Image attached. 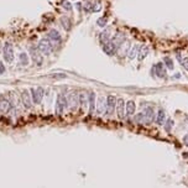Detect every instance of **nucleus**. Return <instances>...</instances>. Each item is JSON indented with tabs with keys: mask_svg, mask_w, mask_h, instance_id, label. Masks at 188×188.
Masks as SVG:
<instances>
[{
	"mask_svg": "<svg viewBox=\"0 0 188 188\" xmlns=\"http://www.w3.org/2000/svg\"><path fill=\"white\" fill-rule=\"evenodd\" d=\"M37 49L41 52L42 56H50L52 53V51H53V46H52V43L50 42L49 38H42V40L38 42Z\"/></svg>",
	"mask_w": 188,
	"mask_h": 188,
	"instance_id": "f257e3e1",
	"label": "nucleus"
},
{
	"mask_svg": "<svg viewBox=\"0 0 188 188\" xmlns=\"http://www.w3.org/2000/svg\"><path fill=\"white\" fill-rule=\"evenodd\" d=\"M68 108L67 104V97H64L63 94H58L57 99H56V114L61 116L64 113V109Z\"/></svg>",
	"mask_w": 188,
	"mask_h": 188,
	"instance_id": "f03ea898",
	"label": "nucleus"
},
{
	"mask_svg": "<svg viewBox=\"0 0 188 188\" xmlns=\"http://www.w3.org/2000/svg\"><path fill=\"white\" fill-rule=\"evenodd\" d=\"M3 56H4V59L5 62L8 63H11L14 61V47L10 42H5V45L3 47Z\"/></svg>",
	"mask_w": 188,
	"mask_h": 188,
	"instance_id": "7ed1b4c3",
	"label": "nucleus"
},
{
	"mask_svg": "<svg viewBox=\"0 0 188 188\" xmlns=\"http://www.w3.org/2000/svg\"><path fill=\"white\" fill-rule=\"evenodd\" d=\"M30 94H31L33 104H41L42 99H43V94H45V90H43V88H41V87L31 88L30 89Z\"/></svg>",
	"mask_w": 188,
	"mask_h": 188,
	"instance_id": "20e7f679",
	"label": "nucleus"
},
{
	"mask_svg": "<svg viewBox=\"0 0 188 188\" xmlns=\"http://www.w3.org/2000/svg\"><path fill=\"white\" fill-rule=\"evenodd\" d=\"M67 104H68V108L71 109L72 111H76L78 107H79V100H78V95L76 93H69L67 95Z\"/></svg>",
	"mask_w": 188,
	"mask_h": 188,
	"instance_id": "39448f33",
	"label": "nucleus"
},
{
	"mask_svg": "<svg viewBox=\"0 0 188 188\" xmlns=\"http://www.w3.org/2000/svg\"><path fill=\"white\" fill-rule=\"evenodd\" d=\"M30 56H31L32 61L35 62V64L41 66L43 63V56L41 55V52L38 51L37 47H30Z\"/></svg>",
	"mask_w": 188,
	"mask_h": 188,
	"instance_id": "423d86ee",
	"label": "nucleus"
},
{
	"mask_svg": "<svg viewBox=\"0 0 188 188\" xmlns=\"http://www.w3.org/2000/svg\"><path fill=\"white\" fill-rule=\"evenodd\" d=\"M21 102H23V105L25 109H27V110H30V109L32 108V98H31V94H30V90L25 89L23 90V93H21Z\"/></svg>",
	"mask_w": 188,
	"mask_h": 188,
	"instance_id": "0eeeda50",
	"label": "nucleus"
},
{
	"mask_svg": "<svg viewBox=\"0 0 188 188\" xmlns=\"http://www.w3.org/2000/svg\"><path fill=\"white\" fill-rule=\"evenodd\" d=\"M47 38L50 40V42L52 43V46H53V49H55V46H58L59 43H61V35H59V32L57 31V30H55V29H52V30H50V32H49V35H47Z\"/></svg>",
	"mask_w": 188,
	"mask_h": 188,
	"instance_id": "6e6552de",
	"label": "nucleus"
},
{
	"mask_svg": "<svg viewBox=\"0 0 188 188\" xmlns=\"http://www.w3.org/2000/svg\"><path fill=\"white\" fill-rule=\"evenodd\" d=\"M116 98H115V95H108L107 97V114L108 115H111V114H114V110H115V108H116Z\"/></svg>",
	"mask_w": 188,
	"mask_h": 188,
	"instance_id": "1a4fd4ad",
	"label": "nucleus"
},
{
	"mask_svg": "<svg viewBox=\"0 0 188 188\" xmlns=\"http://www.w3.org/2000/svg\"><path fill=\"white\" fill-rule=\"evenodd\" d=\"M103 51H104V53H105V55H108V56H113V55H115V53H116V51H118V46H116L115 43L110 40L109 42H107V43H104V45H103Z\"/></svg>",
	"mask_w": 188,
	"mask_h": 188,
	"instance_id": "9d476101",
	"label": "nucleus"
},
{
	"mask_svg": "<svg viewBox=\"0 0 188 188\" xmlns=\"http://www.w3.org/2000/svg\"><path fill=\"white\" fill-rule=\"evenodd\" d=\"M11 109V104L9 102V99L5 98L4 95H0V113L1 114H6L10 111Z\"/></svg>",
	"mask_w": 188,
	"mask_h": 188,
	"instance_id": "9b49d317",
	"label": "nucleus"
},
{
	"mask_svg": "<svg viewBox=\"0 0 188 188\" xmlns=\"http://www.w3.org/2000/svg\"><path fill=\"white\" fill-rule=\"evenodd\" d=\"M116 113H118V118H119L120 120L124 119L125 116V102L123 98H119L116 100Z\"/></svg>",
	"mask_w": 188,
	"mask_h": 188,
	"instance_id": "f8f14e48",
	"label": "nucleus"
},
{
	"mask_svg": "<svg viewBox=\"0 0 188 188\" xmlns=\"http://www.w3.org/2000/svg\"><path fill=\"white\" fill-rule=\"evenodd\" d=\"M95 93L94 92H90L88 94V107H89V115H93L95 111V105H97V102H95Z\"/></svg>",
	"mask_w": 188,
	"mask_h": 188,
	"instance_id": "ddd939ff",
	"label": "nucleus"
},
{
	"mask_svg": "<svg viewBox=\"0 0 188 188\" xmlns=\"http://www.w3.org/2000/svg\"><path fill=\"white\" fill-rule=\"evenodd\" d=\"M95 110H97V113H98L99 115L103 114L104 111H107V100H104L103 97H100L98 99L97 105H95Z\"/></svg>",
	"mask_w": 188,
	"mask_h": 188,
	"instance_id": "4468645a",
	"label": "nucleus"
},
{
	"mask_svg": "<svg viewBox=\"0 0 188 188\" xmlns=\"http://www.w3.org/2000/svg\"><path fill=\"white\" fill-rule=\"evenodd\" d=\"M78 100H79L81 109L84 110V109L88 107V94H87L85 92H81V93L78 94Z\"/></svg>",
	"mask_w": 188,
	"mask_h": 188,
	"instance_id": "2eb2a0df",
	"label": "nucleus"
},
{
	"mask_svg": "<svg viewBox=\"0 0 188 188\" xmlns=\"http://www.w3.org/2000/svg\"><path fill=\"white\" fill-rule=\"evenodd\" d=\"M129 49H130V42L129 41H124L119 47H118V51L116 52H118V55H119L120 57H124V56L128 55Z\"/></svg>",
	"mask_w": 188,
	"mask_h": 188,
	"instance_id": "dca6fc26",
	"label": "nucleus"
},
{
	"mask_svg": "<svg viewBox=\"0 0 188 188\" xmlns=\"http://www.w3.org/2000/svg\"><path fill=\"white\" fill-rule=\"evenodd\" d=\"M135 109H136V107H135V102H133V100H129L128 103L125 104V111H126V115H134L135 114Z\"/></svg>",
	"mask_w": 188,
	"mask_h": 188,
	"instance_id": "f3484780",
	"label": "nucleus"
},
{
	"mask_svg": "<svg viewBox=\"0 0 188 188\" xmlns=\"http://www.w3.org/2000/svg\"><path fill=\"white\" fill-rule=\"evenodd\" d=\"M144 115L146 116V119L148 120V123L154 121V119H155V111H154V108H151V107L145 108V109H144Z\"/></svg>",
	"mask_w": 188,
	"mask_h": 188,
	"instance_id": "a211bd4d",
	"label": "nucleus"
},
{
	"mask_svg": "<svg viewBox=\"0 0 188 188\" xmlns=\"http://www.w3.org/2000/svg\"><path fill=\"white\" fill-rule=\"evenodd\" d=\"M152 72H156L157 73V76L159 77H165L166 76V71H165V68H163V64L162 63H157L154 66V68H152Z\"/></svg>",
	"mask_w": 188,
	"mask_h": 188,
	"instance_id": "6ab92c4d",
	"label": "nucleus"
},
{
	"mask_svg": "<svg viewBox=\"0 0 188 188\" xmlns=\"http://www.w3.org/2000/svg\"><path fill=\"white\" fill-rule=\"evenodd\" d=\"M111 41L115 43V45L119 47L121 43H123L125 41V36H124V33H121V32H116V35H114V37L111 38Z\"/></svg>",
	"mask_w": 188,
	"mask_h": 188,
	"instance_id": "aec40b11",
	"label": "nucleus"
},
{
	"mask_svg": "<svg viewBox=\"0 0 188 188\" xmlns=\"http://www.w3.org/2000/svg\"><path fill=\"white\" fill-rule=\"evenodd\" d=\"M61 24H62V27L66 30V31H69L72 27V23H71V20L68 19L67 16H63V17H61Z\"/></svg>",
	"mask_w": 188,
	"mask_h": 188,
	"instance_id": "412c9836",
	"label": "nucleus"
},
{
	"mask_svg": "<svg viewBox=\"0 0 188 188\" xmlns=\"http://www.w3.org/2000/svg\"><path fill=\"white\" fill-rule=\"evenodd\" d=\"M165 119H166V113H165L163 109H160L159 114H157V118H156V123L159 125H163L165 124Z\"/></svg>",
	"mask_w": 188,
	"mask_h": 188,
	"instance_id": "4be33fe9",
	"label": "nucleus"
},
{
	"mask_svg": "<svg viewBox=\"0 0 188 188\" xmlns=\"http://www.w3.org/2000/svg\"><path fill=\"white\" fill-rule=\"evenodd\" d=\"M19 61L23 66H29V63H30L29 55L25 53V52H21V53H19Z\"/></svg>",
	"mask_w": 188,
	"mask_h": 188,
	"instance_id": "5701e85b",
	"label": "nucleus"
},
{
	"mask_svg": "<svg viewBox=\"0 0 188 188\" xmlns=\"http://www.w3.org/2000/svg\"><path fill=\"white\" fill-rule=\"evenodd\" d=\"M147 53H148V47H147V46H142V47H140V52L137 53V55H139V56H137L139 61H142V59L147 56Z\"/></svg>",
	"mask_w": 188,
	"mask_h": 188,
	"instance_id": "b1692460",
	"label": "nucleus"
},
{
	"mask_svg": "<svg viewBox=\"0 0 188 188\" xmlns=\"http://www.w3.org/2000/svg\"><path fill=\"white\" fill-rule=\"evenodd\" d=\"M140 47H141V46H139V45H134V47H133V49H131L130 50V52H129V56H128V57L130 58V59H134L135 57H136V56H137V53H139V50H140Z\"/></svg>",
	"mask_w": 188,
	"mask_h": 188,
	"instance_id": "393cba45",
	"label": "nucleus"
},
{
	"mask_svg": "<svg viewBox=\"0 0 188 188\" xmlns=\"http://www.w3.org/2000/svg\"><path fill=\"white\" fill-rule=\"evenodd\" d=\"M135 119H136V121H137L139 124H150V123H148V120L146 119V116L144 115V113H140V114H136Z\"/></svg>",
	"mask_w": 188,
	"mask_h": 188,
	"instance_id": "a878e982",
	"label": "nucleus"
},
{
	"mask_svg": "<svg viewBox=\"0 0 188 188\" xmlns=\"http://www.w3.org/2000/svg\"><path fill=\"white\" fill-rule=\"evenodd\" d=\"M100 41H102L103 45L110 41V35H109V31H108V30H107V31H103L102 33H100Z\"/></svg>",
	"mask_w": 188,
	"mask_h": 188,
	"instance_id": "bb28decb",
	"label": "nucleus"
},
{
	"mask_svg": "<svg viewBox=\"0 0 188 188\" xmlns=\"http://www.w3.org/2000/svg\"><path fill=\"white\" fill-rule=\"evenodd\" d=\"M173 124H174V121L172 119H168L167 121H166V124H163L165 130L167 131V133H170V131H171V129H172V126H173Z\"/></svg>",
	"mask_w": 188,
	"mask_h": 188,
	"instance_id": "cd10ccee",
	"label": "nucleus"
},
{
	"mask_svg": "<svg viewBox=\"0 0 188 188\" xmlns=\"http://www.w3.org/2000/svg\"><path fill=\"white\" fill-rule=\"evenodd\" d=\"M107 21H108V19L107 17H99V19L97 20V25L99 26V27H105L107 26Z\"/></svg>",
	"mask_w": 188,
	"mask_h": 188,
	"instance_id": "c85d7f7f",
	"label": "nucleus"
},
{
	"mask_svg": "<svg viewBox=\"0 0 188 188\" xmlns=\"http://www.w3.org/2000/svg\"><path fill=\"white\" fill-rule=\"evenodd\" d=\"M163 62L166 63V67L168 69H173V61L170 58V57H165L163 58Z\"/></svg>",
	"mask_w": 188,
	"mask_h": 188,
	"instance_id": "c756f323",
	"label": "nucleus"
},
{
	"mask_svg": "<svg viewBox=\"0 0 188 188\" xmlns=\"http://www.w3.org/2000/svg\"><path fill=\"white\" fill-rule=\"evenodd\" d=\"M62 8L64 9V10H67V11L72 10V5H71V3H68V1H63L62 3Z\"/></svg>",
	"mask_w": 188,
	"mask_h": 188,
	"instance_id": "7c9ffc66",
	"label": "nucleus"
},
{
	"mask_svg": "<svg viewBox=\"0 0 188 188\" xmlns=\"http://www.w3.org/2000/svg\"><path fill=\"white\" fill-rule=\"evenodd\" d=\"M6 72V67H5V64H4L1 61H0V76H3V74H5Z\"/></svg>",
	"mask_w": 188,
	"mask_h": 188,
	"instance_id": "2f4dec72",
	"label": "nucleus"
},
{
	"mask_svg": "<svg viewBox=\"0 0 188 188\" xmlns=\"http://www.w3.org/2000/svg\"><path fill=\"white\" fill-rule=\"evenodd\" d=\"M52 78H56V79H62V78H66L67 76L63 73H57V74H53V76H51Z\"/></svg>",
	"mask_w": 188,
	"mask_h": 188,
	"instance_id": "473e14b6",
	"label": "nucleus"
},
{
	"mask_svg": "<svg viewBox=\"0 0 188 188\" xmlns=\"http://www.w3.org/2000/svg\"><path fill=\"white\" fill-rule=\"evenodd\" d=\"M182 66H183V68L186 69V71H188V57H186V58H183L182 61Z\"/></svg>",
	"mask_w": 188,
	"mask_h": 188,
	"instance_id": "72a5a7b5",
	"label": "nucleus"
},
{
	"mask_svg": "<svg viewBox=\"0 0 188 188\" xmlns=\"http://www.w3.org/2000/svg\"><path fill=\"white\" fill-rule=\"evenodd\" d=\"M182 141H183V144L188 147V134H186L185 136H183V139H182Z\"/></svg>",
	"mask_w": 188,
	"mask_h": 188,
	"instance_id": "f704fd0d",
	"label": "nucleus"
}]
</instances>
